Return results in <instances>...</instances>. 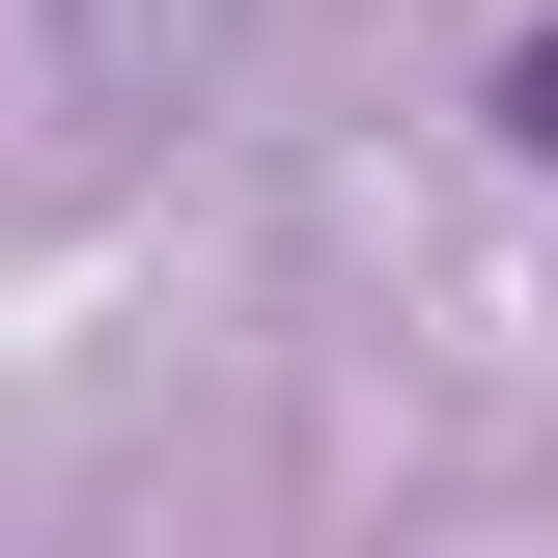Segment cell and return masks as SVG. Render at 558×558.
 I'll use <instances>...</instances> for the list:
<instances>
[{"label": "cell", "mask_w": 558, "mask_h": 558, "mask_svg": "<svg viewBox=\"0 0 558 558\" xmlns=\"http://www.w3.org/2000/svg\"><path fill=\"white\" fill-rule=\"evenodd\" d=\"M502 140H558V28H531V57H502Z\"/></svg>", "instance_id": "1"}]
</instances>
